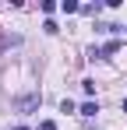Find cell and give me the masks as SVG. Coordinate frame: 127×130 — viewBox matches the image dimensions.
<instances>
[{
  "label": "cell",
  "instance_id": "1",
  "mask_svg": "<svg viewBox=\"0 0 127 130\" xmlns=\"http://www.w3.org/2000/svg\"><path fill=\"white\" fill-rule=\"evenodd\" d=\"M95 112H99L95 102H85V106H81V116H95Z\"/></svg>",
  "mask_w": 127,
  "mask_h": 130
},
{
  "label": "cell",
  "instance_id": "2",
  "mask_svg": "<svg viewBox=\"0 0 127 130\" xmlns=\"http://www.w3.org/2000/svg\"><path fill=\"white\" fill-rule=\"evenodd\" d=\"M60 7H64V14H74V11H78V4H74V0H64Z\"/></svg>",
  "mask_w": 127,
  "mask_h": 130
},
{
  "label": "cell",
  "instance_id": "3",
  "mask_svg": "<svg viewBox=\"0 0 127 130\" xmlns=\"http://www.w3.org/2000/svg\"><path fill=\"white\" fill-rule=\"evenodd\" d=\"M39 130H57V123H53V120H42V123H39Z\"/></svg>",
  "mask_w": 127,
  "mask_h": 130
},
{
  "label": "cell",
  "instance_id": "4",
  "mask_svg": "<svg viewBox=\"0 0 127 130\" xmlns=\"http://www.w3.org/2000/svg\"><path fill=\"white\" fill-rule=\"evenodd\" d=\"M124 112H127V99H124Z\"/></svg>",
  "mask_w": 127,
  "mask_h": 130
},
{
  "label": "cell",
  "instance_id": "5",
  "mask_svg": "<svg viewBox=\"0 0 127 130\" xmlns=\"http://www.w3.org/2000/svg\"><path fill=\"white\" fill-rule=\"evenodd\" d=\"M18 130H28V127H18Z\"/></svg>",
  "mask_w": 127,
  "mask_h": 130
}]
</instances>
